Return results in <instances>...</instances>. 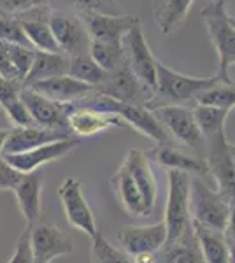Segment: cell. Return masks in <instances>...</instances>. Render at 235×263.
<instances>
[{
  "label": "cell",
  "mask_w": 235,
  "mask_h": 263,
  "mask_svg": "<svg viewBox=\"0 0 235 263\" xmlns=\"http://www.w3.org/2000/svg\"><path fill=\"white\" fill-rule=\"evenodd\" d=\"M221 79L214 78H191L169 69L161 62H156V88L153 97L146 102L148 109L161 105H186L195 100L202 91L212 88Z\"/></svg>",
  "instance_id": "1"
},
{
  "label": "cell",
  "mask_w": 235,
  "mask_h": 263,
  "mask_svg": "<svg viewBox=\"0 0 235 263\" xmlns=\"http://www.w3.org/2000/svg\"><path fill=\"white\" fill-rule=\"evenodd\" d=\"M74 105H88L93 109H100L105 112L118 114L123 120V123H128L134 130L140 132L142 135H146L151 141L156 144H172V137L169 135V132L164 128L158 118L153 114L151 109H148L142 104H130V102H121L116 99H111L107 95L102 93H92L86 99Z\"/></svg>",
  "instance_id": "2"
},
{
  "label": "cell",
  "mask_w": 235,
  "mask_h": 263,
  "mask_svg": "<svg viewBox=\"0 0 235 263\" xmlns=\"http://www.w3.org/2000/svg\"><path fill=\"white\" fill-rule=\"evenodd\" d=\"M207 37L218 53V78L230 83V67L235 65V28L230 21L225 0H212L200 11Z\"/></svg>",
  "instance_id": "3"
},
{
  "label": "cell",
  "mask_w": 235,
  "mask_h": 263,
  "mask_svg": "<svg viewBox=\"0 0 235 263\" xmlns=\"http://www.w3.org/2000/svg\"><path fill=\"white\" fill-rule=\"evenodd\" d=\"M230 203L218 190H211L202 177L191 176L190 188V216L193 227L209 228L214 232H223L228 221Z\"/></svg>",
  "instance_id": "4"
},
{
  "label": "cell",
  "mask_w": 235,
  "mask_h": 263,
  "mask_svg": "<svg viewBox=\"0 0 235 263\" xmlns=\"http://www.w3.org/2000/svg\"><path fill=\"white\" fill-rule=\"evenodd\" d=\"M167 182H169V193H167L164 223L167 227V242H174L191 228V176L181 171H167Z\"/></svg>",
  "instance_id": "5"
},
{
  "label": "cell",
  "mask_w": 235,
  "mask_h": 263,
  "mask_svg": "<svg viewBox=\"0 0 235 263\" xmlns=\"http://www.w3.org/2000/svg\"><path fill=\"white\" fill-rule=\"evenodd\" d=\"M151 111L158 118V121L164 125V128L169 132L170 137L185 144L195 151L196 156L206 160L207 142L196 125L193 109L186 107V105H161V107H155Z\"/></svg>",
  "instance_id": "6"
},
{
  "label": "cell",
  "mask_w": 235,
  "mask_h": 263,
  "mask_svg": "<svg viewBox=\"0 0 235 263\" xmlns=\"http://www.w3.org/2000/svg\"><path fill=\"white\" fill-rule=\"evenodd\" d=\"M206 162L209 174L214 177L218 192L235 205V160L230 153V144L226 142L225 132L206 139Z\"/></svg>",
  "instance_id": "7"
},
{
  "label": "cell",
  "mask_w": 235,
  "mask_h": 263,
  "mask_svg": "<svg viewBox=\"0 0 235 263\" xmlns=\"http://www.w3.org/2000/svg\"><path fill=\"white\" fill-rule=\"evenodd\" d=\"M123 53L126 65L135 74L140 84L153 97L156 88V58L153 57L140 25L134 27L123 39Z\"/></svg>",
  "instance_id": "8"
},
{
  "label": "cell",
  "mask_w": 235,
  "mask_h": 263,
  "mask_svg": "<svg viewBox=\"0 0 235 263\" xmlns=\"http://www.w3.org/2000/svg\"><path fill=\"white\" fill-rule=\"evenodd\" d=\"M58 198L63 207L67 221L76 230L88 235L89 239L95 237L98 232L95 216H93L92 207H89L86 197L83 193V186L74 176H69L62 181V184L58 188Z\"/></svg>",
  "instance_id": "9"
},
{
  "label": "cell",
  "mask_w": 235,
  "mask_h": 263,
  "mask_svg": "<svg viewBox=\"0 0 235 263\" xmlns=\"http://www.w3.org/2000/svg\"><path fill=\"white\" fill-rule=\"evenodd\" d=\"M30 248L33 263H51L74 251V242L57 224L37 221L30 227Z\"/></svg>",
  "instance_id": "10"
},
{
  "label": "cell",
  "mask_w": 235,
  "mask_h": 263,
  "mask_svg": "<svg viewBox=\"0 0 235 263\" xmlns=\"http://www.w3.org/2000/svg\"><path fill=\"white\" fill-rule=\"evenodd\" d=\"M49 27L62 53L67 57H79L89 51V33L84 21L63 11H51Z\"/></svg>",
  "instance_id": "11"
},
{
  "label": "cell",
  "mask_w": 235,
  "mask_h": 263,
  "mask_svg": "<svg viewBox=\"0 0 235 263\" xmlns=\"http://www.w3.org/2000/svg\"><path fill=\"white\" fill-rule=\"evenodd\" d=\"M81 144L79 137L70 135L62 141H55L44 146L33 147V149L23 151V153H14V155H4V158L9 162L12 167L21 174H30L33 171H39L41 167L48 165L51 162L65 158L67 155H70Z\"/></svg>",
  "instance_id": "12"
},
{
  "label": "cell",
  "mask_w": 235,
  "mask_h": 263,
  "mask_svg": "<svg viewBox=\"0 0 235 263\" xmlns=\"http://www.w3.org/2000/svg\"><path fill=\"white\" fill-rule=\"evenodd\" d=\"M84 25L89 39L111 44H123V39L134 27L140 25L135 14H104V12H88L84 14Z\"/></svg>",
  "instance_id": "13"
},
{
  "label": "cell",
  "mask_w": 235,
  "mask_h": 263,
  "mask_svg": "<svg viewBox=\"0 0 235 263\" xmlns=\"http://www.w3.org/2000/svg\"><path fill=\"white\" fill-rule=\"evenodd\" d=\"M20 97L25 102V105H27L30 116H32L35 125L69 132V128H67V116H69L72 109V104H58V102L33 91L28 86L21 88Z\"/></svg>",
  "instance_id": "14"
},
{
  "label": "cell",
  "mask_w": 235,
  "mask_h": 263,
  "mask_svg": "<svg viewBox=\"0 0 235 263\" xmlns=\"http://www.w3.org/2000/svg\"><path fill=\"white\" fill-rule=\"evenodd\" d=\"M121 118L118 114L105 112L100 109H93L88 105H74L67 116V128L76 137H92V135L102 134V132L114 128V126H123Z\"/></svg>",
  "instance_id": "15"
},
{
  "label": "cell",
  "mask_w": 235,
  "mask_h": 263,
  "mask_svg": "<svg viewBox=\"0 0 235 263\" xmlns=\"http://www.w3.org/2000/svg\"><path fill=\"white\" fill-rule=\"evenodd\" d=\"M118 240L132 258L142 253H156L167 242V227L164 221L148 227H125L118 232Z\"/></svg>",
  "instance_id": "16"
},
{
  "label": "cell",
  "mask_w": 235,
  "mask_h": 263,
  "mask_svg": "<svg viewBox=\"0 0 235 263\" xmlns=\"http://www.w3.org/2000/svg\"><path fill=\"white\" fill-rule=\"evenodd\" d=\"M102 95H107L111 99H116L121 102H130V104H142L151 99V95L146 91V88L140 84L135 78V74L130 70V67L121 65L114 72H109L105 83L97 90Z\"/></svg>",
  "instance_id": "17"
},
{
  "label": "cell",
  "mask_w": 235,
  "mask_h": 263,
  "mask_svg": "<svg viewBox=\"0 0 235 263\" xmlns=\"http://www.w3.org/2000/svg\"><path fill=\"white\" fill-rule=\"evenodd\" d=\"M27 86L51 100L58 102V104H78V102L86 99L92 93H95V88H92L86 83L78 81L69 74L51 79H42V81L27 84Z\"/></svg>",
  "instance_id": "18"
},
{
  "label": "cell",
  "mask_w": 235,
  "mask_h": 263,
  "mask_svg": "<svg viewBox=\"0 0 235 263\" xmlns=\"http://www.w3.org/2000/svg\"><path fill=\"white\" fill-rule=\"evenodd\" d=\"M70 132L48 128V126L30 125V126H12L11 134L7 137L4 155H14V153H23L33 147L44 146V144L62 141V139L70 137ZM2 155V156H4Z\"/></svg>",
  "instance_id": "19"
},
{
  "label": "cell",
  "mask_w": 235,
  "mask_h": 263,
  "mask_svg": "<svg viewBox=\"0 0 235 263\" xmlns=\"http://www.w3.org/2000/svg\"><path fill=\"white\" fill-rule=\"evenodd\" d=\"M123 165L128 168L132 179L137 184L140 195H142L144 205H146V213L148 216L153 213L156 205V198H158V186H156V177L153 174L151 168V160H149L146 151L140 149H130L126 153Z\"/></svg>",
  "instance_id": "20"
},
{
  "label": "cell",
  "mask_w": 235,
  "mask_h": 263,
  "mask_svg": "<svg viewBox=\"0 0 235 263\" xmlns=\"http://www.w3.org/2000/svg\"><path fill=\"white\" fill-rule=\"evenodd\" d=\"M149 160H153L160 167H165L167 171H181L190 176L204 177L209 174L207 162L200 156L188 155V153L181 151L174 144H158L153 149L146 151Z\"/></svg>",
  "instance_id": "21"
},
{
  "label": "cell",
  "mask_w": 235,
  "mask_h": 263,
  "mask_svg": "<svg viewBox=\"0 0 235 263\" xmlns=\"http://www.w3.org/2000/svg\"><path fill=\"white\" fill-rule=\"evenodd\" d=\"M42 182H44V172L39 168V171H33L30 174H23L18 186L12 190L21 214L30 227L35 224L41 218Z\"/></svg>",
  "instance_id": "22"
},
{
  "label": "cell",
  "mask_w": 235,
  "mask_h": 263,
  "mask_svg": "<svg viewBox=\"0 0 235 263\" xmlns=\"http://www.w3.org/2000/svg\"><path fill=\"white\" fill-rule=\"evenodd\" d=\"M111 186H113L114 193L118 197V202L121 203V207L125 209L126 214L134 216V218L148 216L142 195H140L137 184L132 179L130 172H128V168L123 163L111 177Z\"/></svg>",
  "instance_id": "23"
},
{
  "label": "cell",
  "mask_w": 235,
  "mask_h": 263,
  "mask_svg": "<svg viewBox=\"0 0 235 263\" xmlns=\"http://www.w3.org/2000/svg\"><path fill=\"white\" fill-rule=\"evenodd\" d=\"M156 263H206L193 224L183 237L174 242H165L164 248L156 251Z\"/></svg>",
  "instance_id": "24"
},
{
  "label": "cell",
  "mask_w": 235,
  "mask_h": 263,
  "mask_svg": "<svg viewBox=\"0 0 235 263\" xmlns=\"http://www.w3.org/2000/svg\"><path fill=\"white\" fill-rule=\"evenodd\" d=\"M65 74H69V57L65 53H62V51H57V53H53V51H35L32 69H30L23 86Z\"/></svg>",
  "instance_id": "25"
},
{
  "label": "cell",
  "mask_w": 235,
  "mask_h": 263,
  "mask_svg": "<svg viewBox=\"0 0 235 263\" xmlns=\"http://www.w3.org/2000/svg\"><path fill=\"white\" fill-rule=\"evenodd\" d=\"M195 0H155V21L164 35H170L186 21Z\"/></svg>",
  "instance_id": "26"
},
{
  "label": "cell",
  "mask_w": 235,
  "mask_h": 263,
  "mask_svg": "<svg viewBox=\"0 0 235 263\" xmlns=\"http://www.w3.org/2000/svg\"><path fill=\"white\" fill-rule=\"evenodd\" d=\"M193 230L196 239H198V246H200V251H202L204 261L230 263V251L223 232H214L202 227H193Z\"/></svg>",
  "instance_id": "27"
},
{
  "label": "cell",
  "mask_w": 235,
  "mask_h": 263,
  "mask_svg": "<svg viewBox=\"0 0 235 263\" xmlns=\"http://www.w3.org/2000/svg\"><path fill=\"white\" fill-rule=\"evenodd\" d=\"M69 76H72V78L81 83L89 84L97 91L105 83L109 72H105L89 57V53H86L79 54V57H69Z\"/></svg>",
  "instance_id": "28"
},
{
  "label": "cell",
  "mask_w": 235,
  "mask_h": 263,
  "mask_svg": "<svg viewBox=\"0 0 235 263\" xmlns=\"http://www.w3.org/2000/svg\"><path fill=\"white\" fill-rule=\"evenodd\" d=\"M230 111L221 107H214V105H206V104H195L193 107V116L196 120L200 132L204 137H212V135L225 132V123L228 118Z\"/></svg>",
  "instance_id": "29"
},
{
  "label": "cell",
  "mask_w": 235,
  "mask_h": 263,
  "mask_svg": "<svg viewBox=\"0 0 235 263\" xmlns=\"http://www.w3.org/2000/svg\"><path fill=\"white\" fill-rule=\"evenodd\" d=\"M89 57L95 60L105 72H114L121 65H125V53L123 44H111V42H89Z\"/></svg>",
  "instance_id": "30"
},
{
  "label": "cell",
  "mask_w": 235,
  "mask_h": 263,
  "mask_svg": "<svg viewBox=\"0 0 235 263\" xmlns=\"http://www.w3.org/2000/svg\"><path fill=\"white\" fill-rule=\"evenodd\" d=\"M92 263H134V258L97 232V235L92 237Z\"/></svg>",
  "instance_id": "31"
},
{
  "label": "cell",
  "mask_w": 235,
  "mask_h": 263,
  "mask_svg": "<svg viewBox=\"0 0 235 263\" xmlns=\"http://www.w3.org/2000/svg\"><path fill=\"white\" fill-rule=\"evenodd\" d=\"M196 104H206V105H214V107L226 109L232 111L235 107V83H223L220 81L212 88L202 91L195 99Z\"/></svg>",
  "instance_id": "32"
},
{
  "label": "cell",
  "mask_w": 235,
  "mask_h": 263,
  "mask_svg": "<svg viewBox=\"0 0 235 263\" xmlns=\"http://www.w3.org/2000/svg\"><path fill=\"white\" fill-rule=\"evenodd\" d=\"M0 41L9 42V44L30 46V41L23 30L21 20L16 14H2L0 12Z\"/></svg>",
  "instance_id": "33"
},
{
  "label": "cell",
  "mask_w": 235,
  "mask_h": 263,
  "mask_svg": "<svg viewBox=\"0 0 235 263\" xmlns=\"http://www.w3.org/2000/svg\"><path fill=\"white\" fill-rule=\"evenodd\" d=\"M55 6L72 7L76 11H81L83 14L88 12H104V14H119L118 6L114 0H51ZM49 4V6H51Z\"/></svg>",
  "instance_id": "34"
},
{
  "label": "cell",
  "mask_w": 235,
  "mask_h": 263,
  "mask_svg": "<svg viewBox=\"0 0 235 263\" xmlns=\"http://www.w3.org/2000/svg\"><path fill=\"white\" fill-rule=\"evenodd\" d=\"M9 51H11L12 65H14L16 74H18V79H20V83L23 84L30 69H32L33 58H35V49L30 48V46L9 44Z\"/></svg>",
  "instance_id": "35"
},
{
  "label": "cell",
  "mask_w": 235,
  "mask_h": 263,
  "mask_svg": "<svg viewBox=\"0 0 235 263\" xmlns=\"http://www.w3.org/2000/svg\"><path fill=\"white\" fill-rule=\"evenodd\" d=\"M7 263H33V254L32 248H30V227L27 224L25 230L21 232L18 242H16L14 253L9 258Z\"/></svg>",
  "instance_id": "36"
},
{
  "label": "cell",
  "mask_w": 235,
  "mask_h": 263,
  "mask_svg": "<svg viewBox=\"0 0 235 263\" xmlns=\"http://www.w3.org/2000/svg\"><path fill=\"white\" fill-rule=\"evenodd\" d=\"M23 174L16 171L4 156H0V190L2 192H12L21 181Z\"/></svg>",
  "instance_id": "37"
},
{
  "label": "cell",
  "mask_w": 235,
  "mask_h": 263,
  "mask_svg": "<svg viewBox=\"0 0 235 263\" xmlns=\"http://www.w3.org/2000/svg\"><path fill=\"white\" fill-rule=\"evenodd\" d=\"M23 88L21 83L11 81V79H6L0 76V109H6L7 105H11L12 102H16L20 99V91Z\"/></svg>",
  "instance_id": "38"
},
{
  "label": "cell",
  "mask_w": 235,
  "mask_h": 263,
  "mask_svg": "<svg viewBox=\"0 0 235 263\" xmlns=\"http://www.w3.org/2000/svg\"><path fill=\"white\" fill-rule=\"evenodd\" d=\"M0 76L6 79H11V81L20 83L18 74H16V69L11 60L9 42H4V41H0Z\"/></svg>",
  "instance_id": "39"
},
{
  "label": "cell",
  "mask_w": 235,
  "mask_h": 263,
  "mask_svg": "<svg viewBox=\"0 0 235 263\" xmlns=\"http://www.w3.org/2000/svg\"><path fill=\"white\" fill-rule=\"evenodd\" d=\"M33 7V0H0V12L2 14H20Z\"/></svg>",
  "instance_id": "40"
},
{
  "label": "cell",
  "mask_w": 235,
  "mask_h": 263,
  "mask_svg": "<svg viewBox=\"0 0 235 263\" xmlns=\"http://www.w3.org/2000/svg\"><path fill=\"white\" fill-rule=\"evenodd\" d=\"M225 240L228 244V248H235V205L230 207V214H228V221L223 230Z\"/></svg>",
  "instance_id": "41"
},
{
  "label": "cell",
  "mask_w": 235,
  "mask_h": 263,
  "mask_svg": "<svg viewBox=\"0 0 235 263\" xmlns=\"http://www.w3.org/2000/svg\"><path fill=\"white\" fill-rule=\"evenodd\" d=\"M134 263H156V253H142L134 256Z\"/></svg>",
  "instance_id": "42"
},
{
  "label": "cell",
  "mask_w": 235,
  "mask_h": 263,
  "mask_svg": "<svg viewBox=\"0 0 235 263\" xmlns=\"http://www.w3.org/2000/svg\"><path fill=\"white\" fill-rule=\"evenodd\" d=\"M9 134H11V128H0V156L4 155V147H6Z\"/></svg>",
  "instance_id": "43"
},
{
  "label": "cell",
  "mask_w": 235,
  "mask_h": 263,
  "mask_svg": "<svg viewBox=\"0 0 235 263\" xmlns=\"http://www.w3.org/2000/svg\"><path fill=\"white\" fill-rule=\"evenodd\" d=\"M51 0H33V6H49Z\"/></svg>",
  "instance_id": "44"
},
{
  "label": "cell",
  "mask_w": 235,
  "mask_h": 263,
  "mask_svg": "<svg viewBox=\"0 0 235 263\" xmlns=\"http://www.w3.org/2000/svg\"><path fill=\"white\" fill-rule=\"evenodd\" d=\"M230 153H232L233 160H235V144H230Z\"/></svg>",
  "instance_id": "45"
},
{
  "label": "cell",
  "mask_w": 235,
  "mask_h": 263,
  "mask_svg": "<svg viewBox=\"0 0 235 263\" xmlns=\"http://www.w3.org/2000/svg\"><path fill=\"white\" fill-rule=\"evenodd\" d=\"M230 21H232V25H233V28H235V18H230Z\"/></svg>",
  "instance_id": "46"
}]
</instances>
